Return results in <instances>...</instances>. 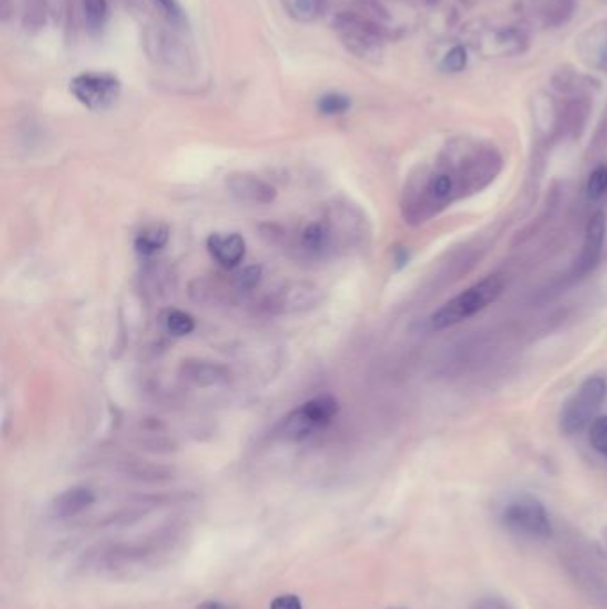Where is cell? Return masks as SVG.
Wrapping results in <instances>:
<instances>
[{
	"label": "cell",
	"mask_w": 607,
	"mask_h": 609,
	"mask_svg": "<svg viewBox=\"0 0 607 609\" xmlns=\"http://www.w3.org/2000/svg\"><path fill=\"white\" fill-rule=\"evenodd\" d=\"M502 169L497 148L472 141L452 139L431 166L419 167L406 182L401 200L403 218L422 225L452 203L469 198L490 186Z\"/></svg>",
	"instance_id": "cell-1"
},
{
	"label": "cell",
	"mask_w": 607,
	"mask_h": 609,
	"mask_svg": "<svg viewBox=\"0 0 607 609\" xmlns=\"http://www.w3.org/2000/svg\"><path fill=\"white\" fill-rule=\"evenodd\" d=\"M0 2H2V18L5 20L9 15V5H7V0H0Z\"/></svg>",
	"instance_id": "cell-32"
},
{
	"label": "cell",
	"mask_w": 607,
	"mask_h": 609,
	"mask_svg": "<svg viewBox=\"0 0 607 609\" xmlns=\"http://www.w3.org/2000/svg\"><path fill=\"white\" fill-rule=\"evenodd\" d=\"M164 328L167 333L175 335V337H186L189 335L193 330H195V318L187 312H182V310H167L164 314Z\"/></svg>",
	"instance_id": "cell-20"
},
{
	"label": "cell",
	"mask_w": 607,
	"mask_h": 609,
	"mask_svg": "<svg viewBox=\"0 0 607 609\" xmlns=\"http://www.w3.org/2000/svg\"><path fill=\"white\" fill-rule=\"evenodd\" d=\"M156 4H157V7L161 9L162 15H164L169 22H173V24L182 22L184 15H182V9H180V5L177 4V0H156Z\"/></svg>",
	"instance_id": "cell-28"
},
{
	"label": "cell",
	"mask_w": 607,
	"mask_h": 609,
	"mask_svg": "<svg viewBox=\"0 0 607 609\" xmlns=\"http://www.w3.org/2000/svg\"><path fill=\"white\" fill-rule=\"evenodd\" d=\"M504 290V280L499 275H490L481 282L465 289L452 299L444 303L439 310H435L430 318V328L435 331L447 330L452 326L469 321L486 307L495 303Z\"/></svg>",
	"instance_id": "cell-2"
},
{
	"label": "cell",
	"mask_w": 607,
	"mask_h": 609,
	"mask_svg": "<svg viewBox=\"0 0 607 609\" xmlns=\"http://www.w3.org/2000/svg\"><path fill=\"white\" fill-rule=\"evenodd\" d=\"M467 61H469V56H467V50L461 46V45H456L452 46L444 59H442V68L446 72H450V74H456V72H461L465 66H467Z\"/></svg>",
	"instance_id": "cell-26"
},
{
	"label": "cell",
	"mask_w": 607,
	"mask_h": 609,
	"mask_svg": "<svg viewBox=\"0 0 607 609\" xmlns=\"http://www.w3.org/2000/svg\"><path fill=\"white\" fill-rule=\"evenodd\" d=\"M82 7H84V18H86L87 27L91 31L102 29L109 15L107 0H82Z\"/></svg>",
	"instance_id": "cell-22"
},
{
	"label": "cell",
	"mask_w": 607,
	"mask_h": 609,
	"mask_svg": "<svg viewBox=\"0 0 607 609\" xmlns=\"http://www.w3.org/2000/svg\"><path fill=\"white\" fill-rule=\"evenodd\" d=\"M351 107V100L340 93H329L324 95L323 98L318 102V109L324 117H339L348 113Z\"/></svg>",
	"instance_id": "cell-23"
},
{
	"label": "cell",
	"mask_w": 607,
	"mask_h": 609,
	"mask_svg": "<svg viewBox=\"0 0 607 609\" xmlns=\"http://www.w3.org/2000/svg\"><path fill=\"white\" fill-rule=\"evenodd\" d=\"M552 84L554 87H558L561 93L567 95H577L581 91H584L590 86V79H586V76L577 74L573 70H560L556 72V76L552 77Z\"/></svg>",
	"instance_id": "cell-21"
},
{
	"label": "cell",
	"mask_w": 607,
	"mask_h": 609,
	"mask_svg": "<svg viewBox=\"0 0 607 609\" xmlns=\"http://www.w3.org/2000/svg\"><path fill=\"white\" fill-rule=\"evenodd\" d=\"M575 48L586 66L607 72V22L586 29L577 38Z\"/></svg>",
	"instance_id": "cell-14"
},
{
	"label": "cell",
	"mask_w": 607,
	"mask_h": 609,
	"mask_svg": "<svg viewBox=\"0 0 607 609\" xmlns=\"http://www.w3.org/2000/svg\"><path fill=\"white\" fill-rule=\"evenodd\" d=\"M323 290L309 282H294L285 285L268 303V309L275 314H301L316 309L323 301Z\"/></svg>",
	"instance_id": "cell-9"
},
{
	"label": "cell",
	"mask_w": 607,
	"mask_h": 609,
	"mask_svg": "<svg viewBox=\"0 0 607 609\" xmlns=\"http://www.w3.org/2000/svg\"><path fill=\"white\" fill-rule=\"evenodd\" d=\"M167 241H169V228L159 223V225H150L143 228L134 239V248L139 255L150 257L161 251Z\"/></svg>",
	"instance_id": "cell-18"
},
{
	"label": "cell",
	"mask_w": 607,
	"mask_h": 609,
	"mask_svg": "<svg viewBox=\"0 0 607 609\" xmlns=\"http://www.w3.org/2000/svg\"><path fill=\"white\" fill-rule=\"evenodd\" d=\"M590 442L597 452L607 458V415L597 417L590 426Z\"/></svg>",
	"instance_id": "cell-25"
},
{
	"label": "cell",
	"mask_w": 607,
	"mask_h": 609,
	"mask_svg": "<svg viewBox=\"0 0 607 609\" xmlns=\"http://www.w3.org/2000/svg\"><path fill=\"white\" fill-rule=\"evenodd\" d=\"M607 394V381L602 376H590L581 383L561 408L560 426L567 435L581 433L590 428L597 419V411L604 403Z\"/></svg>",
	"instance_id": "cell-4"
},
{
	"label": "cell",
	"mask_w": 607,
	"mask_h": 609,
	"mask_svg": "<svg viewBox=\"0 0 607 609\" xmlns=\"http://www.w3.org/2000/svg\"><path fill=\"white\" fill-rule=\"evenodd\" d=\"M227 189L239 202L268 205L277 200V189L269 182L243 171L227 177Z\"/></svg>",
	"instance_id": "cell-12"
},
{
	"label": "cell",
	"mask_w": 607,
	"mask_h": 609,
	"mask_svg": "<svg viewBox=\"0 0 607 609\" xmlns=\"http://www.w3.org/2000/svg\"><path fill=\"white\" fill-rule=\"evenodd\" d=\"M285 11L301 24L314 22L323 11V0H284Z\"/></svg>",
	"instance_id": "cell-19"
},
{
	"label": "cell",
	"mask_w": 607,
	"mask_h": 609,
	"mask_svg": "<svg viewBox=\"0 0 607 609\" xmlns=\"http://www.w3.org/2000/svg\"><path fill=\"white\" fill-rule=\"evenodd\" d=\"M207 249L210 257L225 269H234L243 262L246 255V241L238 232L232 234H212L207 239Z\"/></svg>",
	"instance_id": "cell-15"
},
{
	"label": "cell",
	"mask_w": 607,
	"mask_h": 609,
	"mask_svg": "<svg viewBox=\"0 0 607 609\" xmlns=\"http://www.w3.org/2000/svg\"><path fill=\"white\" fill-rule=\"evenodd\" d=\"M180 372L186 381L200 389L227 385L232 378L228 367L212 360H187L180 367Z\"/></svg>",
	"instance_id": "cell-16"
},
{
	"label": "cell",
	"mask_w": 607,
	"mask_h": 609,
	"mask_svg": "<svg viewBox=\"0 0 607 609\" xmlns=\"http://www.w3.org/2000/svg\"><path fill=\"white\" fill-rule=\"evenodd\" d=\"M529 35L519 25H499L481 29L474 38V48L485 57H513L524 54Z\"/></svg>",
	"instance_id": "cell-8"
},
{
	"label": "cell",
	"mask_w": 607,
	"mask_h": 609,
	"mask_svg": "<svg viewBox=\"0 0 607 609\" xmlns=\"http://www.w3.org/2000/svg\"><path fill=\"white\" fill-rule=\"evenodd\" d=\"M470 609H513L508 601H504L502 597H495V595H488L480 601H476V604Z\"/></svg>",
	"instance_id": "cell-30"
},
{
	"label": "cell",
	"mask_w": 607,
	"mask_h": 609,
	"mask_svg": "<svg viewBox=\"0 0 607 609\" xmlns=\"http://www.w3.org/2000/svg\"><path fill=\"white\" fill-rule=\"evenodd\" d=\"M519 7L532 25L556 29L573 16L575 0H519Z\"/></svg>",
	"instance_id": "cell-10"
},
{
	"label": "cell",
	"mask_w": 607,
	"mask_h": 609,
	"mask_svg": "<svg viewBox=\"0 0 607 609\" xmlns=\"http://www.w3.org/2000/svg\"><path fill=\"white\" fill-rule=\"evenodd\" d=\"M339 413V403L333 396H318L290 411L282 422V437L292 442L305 441L319 433Z\"/></svg>",
	"instance_id": "cell-5"
},
{
	"label": "cell",
	"mask_w": 607,
	"mask_h": 609,
	"mask_svg": "<svg viewBox=\"0 0 607 609\" xmlns=\"http://www.w3.org/2000/svg\"><path fill=\"white\" fill-rule=\"evenodd\" d=\"M262 279V268L260 266H248L244 268L243 271H239L236 275L234 284L239 290H251L255 289Z\"/></svg>",
	"instance_id": "cell-27"
},
{
	"label": "cell",
	"mask_w": 607,
	"mask_h": 609,
	"mask_svg": "<svg viewBox=\"0 0 607 609\" xmlns=\"http://www.w3.org/2000/svg\"><path fill=\"white\" fill-rule=\"evenodd\" d=\"M504 526L529 540H547L552 536V524L545 506L532 495H521L508 502L502 513Z\"/></svg>",
	"instance_id": "cell-6"
},
{
	"label": "cell",
	"mask_w": 607,
	"mask_h": 609,
	"mask_svg": "<svg viewBox=\"0 0 607 609\" xmlns=\"http://www.w3.org/2000/svg\"><path fill=\"white\" fill-rule=\"evenodd\" d=\"M72 95L91 111L109 109L120 96V82L109 74H81L70 82Z\"/></svg>",
	"instance_id": "cell-7"
},
{
	"label": "cell",
	"mask_w": 607,
	"mask_h": 609,
	"mask_svg": "<svg viewBox=\"0 0 607 609\" xmlns=\"http://www.w3.org/2000/svg\"><path fill=\"white\" fill-rule=\"evenodd\" d=\"M607 193V166L601 164L597 166L590 177H588V184H586V195L590 202H597L601 200Z\"/></svg>",
	"instance_id": "cell-24"
},
{
	"label": "cell",
	"mask_w": 607,
	"mask_h": 609,
	"mask_svg": "<svg viewBox=\"0 0 607 609\" xmlns=\"http://www.w3.org/2000/svg\"><path fill=\"white\" fill-rule=\"evenodd\" d=\"M95 492L89 487H72L59 493L52 502V513L57 519H70L87 510L95 502Z\"/></svg>",
	"instance_id": "cell-17"
},
{
	"label": "cell",
	"mask_w": 607,
	"mask_h": 609,
	"mask_svg": "<svg viewBox=\"0 0 607 609\" xmlns=\"http://www.w3.org/2000/svg\"><path fill=\"white\" fill-rule=\"evenodd\" d=\"M269 609H303V603H301V599L298 595L285 594V595L277 597L271 603V608Z\"/></svg>",
	"instance_id": "cell-29"
},
{
	"label": "cell",
	"mask_w": 607,
	"mask_h": 609,
	"mask_svg": "<svg viewBox=\"0 0 607 609\" xmlns=\"http://www.w3.org/2000/svg\"><path fill=\"white\" fill-rule=\"evenodd\" d=\"M197 609H230L228 606H225L223 603L219 601H205Z\"/></svg>",
	"instance_id": "cell-31"
},
{
	"label": "cell",
	"mask_w": 607,
	"mask_h": 609,
	"mask_svg": "<svg viewBox=\"0 0 607 609\" xmlns=\"http://www.w3.org/2000/svg\"><path fill=\"white\" fill-rule=\"evenodd\" d=\"M333 29L339 41L355 57L378 65L385 56V31L359 11L337 15Z\"/></svg>",
	"instance_id": "cell-3"
},
{
	"label": "cell",
	"mask_w": 607,
	"mask_h": 609,
	"mask_svg": "<svg viewBox=\"0 0 607 609\" xmlns=\"http://www.w3.org/2000/svg\"><path fill=\"white\" fill-rule=\"evenodd\" d=\"M337 248V238L328 216L312 219L303 227L298 239V251L309 259H319Z\"/></svg>",
	"instance_id": "cell-13"
},
{
	"label": "cell",
	"mask_w": 607,
	"mask_h": 609,
	"mask_svg": "<svg viewBox=\"0 0 607 609\" xmlns=\"http://www.w3.org/2000/svg\"><path fill=\"white\" fill-rule=\"evenodd\" d=\"M604 239H606V216L604 212H595L586 225L582 251L575 268V273L579 277H586L599 266L604 251Z\"/></svg>",
	"instance_id": "cell-11"
}]
</instances>
